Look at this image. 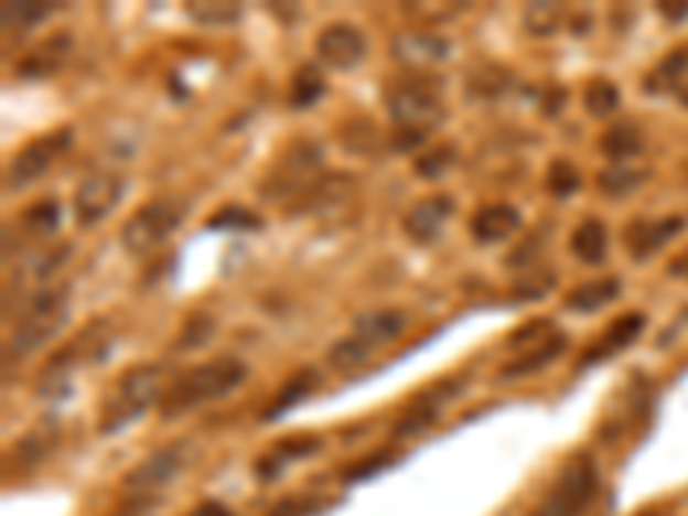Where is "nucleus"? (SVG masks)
<instances>
[{
    "label": "nucleus",
    "instance_id": "1",
    "mask_svg": "<svg viewBox=\"0 0 688 516\" xmlns=\"http://www.w3.org/2000/svg\"><path fill=\"white\" fill-rule=\"evenodd\" d=\"M248 379V365L241 358H214L207 365H196L169 386L162 399V420H176L196 407L214 404V399L235 393Z\"/></svg>",
    "mask_w": 688,
    "mask_h": 516
},
{
    "label": "nucleus",
    "instance_id": "2",
    "mask_svg": "<svg viewBox=\"0 0 688 516\" xmlns=\"http://www.w3.org/2000/svg\"><path fill=\"white\" fill-rule=\"evenodd\" d=\"M169 368L165 365H135L125 376L110 386L104 407H100V434H114L128 423H135L152 404L165 399L169 386Z\"/></svg>",
    "mask_w": 688,
    "mask_h": 516
},
{
    "label": "nucleus",
    "instance_id": "3",
    "mask_svg": "<svg viewBox=\"0 0 688 516\" xmlns=\"http://www.w3.org/2000/svg\"><path fill=\"white\" fill-rule=\"evenodd\" d=\"M69 321V290L66 286H49V290L35 293L24 307V318L21 324L14 327L8 348H4V358L8 362H18L24 355L39 352L42 344H49L55 334H60Z\"/></svg>",
    "mask_w": 688,
    "mask_h": 516
},
{
    "label": "nucleus",
    "instance_id": "4",
    "mask_svg": "<svg viewBox=\"0 0 688 516\" xmlns=\"http://www.w3.org/2000/svg\"><path fill=\"white\" fill-rule=\"evenodd\" d=\"M404 327H407V318L399 310H372V313H365V318L355 321L348 337H341L337 344H331V352H327L331 368H337V372L362 368L379 348H386V344H393L399 334H404Z\"/></svg>",
    "mask_w": 688,
    "mask_h": 516
},
{
    "label": "nucleus",
    "instance_id": "5",
    "mask_svg": "<svg viewBox=\"0 0 688 516\" xmlns=\"http://www.w3.org/2000/svg\"><path fill=\"white\" fill-rule=\"evenodd\" d=\"M190 204L180 196H155L149 204H141L121 232V241L131 255H149L162 241H169L180 232V224L186 221Z\"/></svg>",
    "mask_w": 688,
    "mask_h": 516
},
{
    "label": "nucleus",
    "instance_id": "6",
    "mask_svg": "<svg viewBox=\"0 0 688 516\" xmlns=\"http://www.w3.org/2000/svg\"><path fill=\"white\" fill-rule=\"evenodd\" d=\"M386 110L399 128L430 131L441 121V86L423 76H404L386 86Z\"/></svg>",
    "mask_w": 688,
    "mask_h": 516
},
{
    "label": "nucleus",
    "instance_id": "7",
    "mask_svg": "<svg viewBox=\"0 0 688 516\" xmlns=\"http://www.w3.org/2000/svg\"><path fill=\"white\" fill-rule=\"evenodd\" d=\"M324 149L321 141L300 138L290 149L282 152V159L269 169V176L262 183L266 200H282V196H300L307 186H313V176L321 172Z\"/></svg>",
    "mask_w": 688,
    "mask_h": 516
},
{
    "label": "nucleus",
    "instance_id": "8",
    "mask_svg": "<svg viewBox=\"0 0 688 516\" xmlns=\"http://www.w3.org/2000/svg\"><path fill=\"white\" fill-rule=\"evenodd\" d=\"M73 149V128H60L52 135H42L35 141H28V146L8 162V172H4V193H14V190H24L39 183L45 172L60 162L66 152Z\"/></svg>",
    "mask_w": 688,
    "mask_h": 516
},
{
    "label": "nucleus",
    "instance_id": "9",
    "mask_svg": "<svg viewBox=\"0 0 688 516\" xmlns=\"http://www.w3.org/2000/svg\"><path fill=\"white\" fill-rule=\"evenodd\" d=\"M599 490V472L592 458H576L548 490L534 516H582Z\"/></svg>",
    "mask_w": 688,
    "mask_h": 516
},
{
    "label": "nucleus",
    "instance_id": "10",
    "mask_svg": "<svg viewBox=\"0 0 688 516\" xmlns=\"http://www.w3.org/2000/svg\"><path fill=\"white\" fill-rule=\"evenodd\" d=\"M125 196V180L118 172H90L73 193V214L79 227H94L114 214Z\"/></svg>",
    "mask_w": 688,
    "mask_h": 516
},
{
    "label": "nucleus",
    "instance_id": "11",
    "mask_svg": "<svg viewBox=\"0 0 688 516\" xmlns=\"http://www.w3.org/2000/svg\"><path fill=\"white\" fill-rule=\"evenodd\" d=\"M190 458H193L190 441H172V444L159 448L155 454H149L141 465H135L125 485L131 493H155V490H162V485H169L172 479L183 475V469L190 465Z\"/></svg>",
    "mask_w": 688,
    "mask_h": 516
},
{
    "label": "nucleus",
    "instance_id": "12",
    "mask_svg": "<svg viewBox=\"0 0 688 516\" xmlns=\"http://www.w3.org/2000/svg\"><path fill=\"white\" fill-rule=\"evenodd\" d=\"M365 35L358 32L355 24H327L324 32L318 35V55L321 63L331 69H355L365 60Z\"/></svg>",
    "mask_w": 688,
    "mask_h": 516
},
{
    "label": "nucleus",
    "instance_id": "13",
    "mask_svg": "<svg viewBox=\"0 0 688 516\" xmlns=\"http://www.w3.org/2000/svg\"><path fill=\"white\" fill-rule=\"evenodd\" d=\"M454 214V200L448 193H438V196H427L420 200V204H413L404 217V232L410 241L417 245H430L441 232H444V224L451 221Z\"/></svg>",
    "mask_w": 688,
    "mask_h": 516
},
{
    "label": "nucleus",
    "instance_id": "14",
    "mask_svg": "<svg viewBox=\"0 0 688 516\" xmlns=\"http://www.w3.org/2000/svg\"><path fill=\"white\" fill-rule=\"evenodd\" d=\"M389 52L404 66H438L451 55V42L434 32H399L393 35Z\"/></svg>",
    "mask_w": 688,
    "mask_h": 516
},
{
    "label": "nucleus",
    "instance_id": "15",
    "mask_svg": "<svg viewBox=\"0 0 688 516\" xmlns=\"http://www.w3.org/2000/svg\"><path fill=\"white\" fill-rule=\"evenodd\" d=\"M685 232V221L681 217H665V221H634L626 227V245L634 251L637 262L651 258L654 251H662L675 235Z\"/></svg>",
    "mask_w": 688,
    "mask_h": 516
},
{
    "label": "nucleus",
    "instance_id": "16",
    "mask_svg": "<svg viewBox=\"0 0 688 516\" xmlns=\"http://www.w3.org/2000/svg\"><path fill=\"white\" fill-rule=\"evenodd\" d=\"M644 327H647V318H644V313H626V318H620L616 324L606 327V334L599 337L595 348H589V352L582 355L579 368H589V365H599L602 358L620 355L623 348H630V344H634V341L644 334Z\"/></svg>",
    "mask_w": 688,
    "mask_h": 516
},
{
    "label": "nucleus",
    "instance_id": "17",
    "mask_svg": "<svg viewBox=\"0 0 688 516\" xmlns=\"http://www.w3.org/2000/svg\"><path fill=\"white\" fill-rule=\"evenodd\" d=\"M472 238L482 245H496L506 241L513 232H520V211L509 204H490L472 214Z\"/></svg>",
    "mask_w": 688,
    "mask_h": 516
},
{
    "label": "nucleus",
    "instance_id": "18",
    "mask_svg": "<svg viewBox=\"0 0 688 516\" xmlns=\"http://www.w3.org/2000/svg\"><path fill=\"white\" fill-rule=\"evenodd\" d=\"M568 248H571V255L579 258V262L602 266V262H606V251H610V232H606V224L595 221V217L582 221L576 232H571Z\"/></svg>",
    "mask_w": 688,
    "mask_h": 516
},
{
    "label": "nucleus",
    "instance_id": "19",
    "mask_svg": "<svg viewBox=\"0 0 688 516\" xmlns=\"http://www.w3.org/2000/svg\"><path fill=\"white\" fill-rule=\"evenodd\" d=\"M69 255H73V245H55V248H45V251H32L18 266V279L14 282L18 286H39V290H49L45 279H52L55 269H60Z\"/></svg>",
    "mask_w": 688,
    "mask_h": 516
},
{
    "label": "nucleus",
    "instance_id": "20",
    "mask_svg": "<svg viewBox=\"0 0 688 516\" xmlns=\"http://www.w3.org/2000/svg\"><path fill=\"white\" fill-rule=\"evenodd\" d=\"M69 49H73V39H69V35H55V39H49L39 52L28 55V60L18 66V73H21V76H32V79L55 76V73H60V69L66 66Z\"/></svg>",
    "mask_w": 688,
    "mask_h": 516
},
{
    "label": "nucleus",
    "instance_id": "21",
    "mask_svg": "<svg viewBox=\"0 0 688 516\" xmlns=\"http://www.w3.org/2000/svg\"><path fill=\"white\" fill-rule=\"evenodd\" d=\"M620 293H623L620 279H613V276L592 279V282L576 286V290L565 297V307L571 313H592V310H602V307H610L613 300H620Z\"/></svg>",
    "mask_w": 688,
    "mask_h": 516
},
{
    "label": "nucleus",
    "instance_id": "22",
    "mask_svg": "<svg viewBox=\"0 0 688 516\" xmlns=\"http://www.w3.org/2000/svg\"><path fill=\"white\" fill-rule=\"evenodd\" d=\"M352 193V180L348 176H321L313 186H307L297 204V214H318L324 207H337L341 200H348Z\"/></svg>",
    "mask_w": 688,
    "mask_h": 516
},
{
    "label": "nucleus",
    "instance_id": "23",
    "mask_svg": "<svg viewBox=\"0 0 688 516\" xmlns=\"http://www.w3.org/2000/svg\"><path fill=\"white\" fill-rule=\"evenodd\" d=\"M568 348V341L561 334H551V337H544L537 348L524 358H516L509 362L506 368H499V379H520V376H530V372H540V368H548L551 362H558Z\"/></svg>",
    "mask_w": 688,
    "mask_h": 516
},
{
    "label": "nucleus",
    "instance_id": "24",
    "mask_svg": "<svg viewBox=\"0 0 688 516\" xmlns=\"http://www.w3.org/2000/svg\"><path fill=\"white\" fill-rule=\"evenodd\" d=\"M321 386V376H318V368H300L297 372V376L290 379V383H286L282 389H279V396L272 399V404H269V410H266V417L262 420H279L286 410H293V407H300L303 404V399L313 393V389H318Z\"/></svg>",
    "mask_w": 688,
    "mask_h": 516
},
{
    "label": "nucleus",
    "instance_id": "25",
    "mask_svg": "<svg viewBox=\"0 0 688 516\" xmlns=\"http://www.w3.org/2000/svg\"><path fill=\"white\" fill-rule=\"evenodd\" d=\"M685 73H688V45H678L675 52L665 55L662 66L651 73V79H644V90L647 94H662V90H671V86H678V90H681Z\"/></svg>",
    "mask_w": 688,
    "mask_h": 516
},
{
    "label": "nucleus",
    "instance_id": "26",
    "mask_svg": "<svg viewBox=\"0 0 688 516\" xmlns=\"http://www.w3.org/2000/svg\"><path fill=\"white\" fill-rule=\"evenodd\" d=\"M60 4H35V0H11L4 4V28L8 32H24V28L42 24L49 14H55Z\"/></svg>",
    "mask_w": 688,
    "mask_h": 516
},
{
    "label": "nucleus",
    "instance_id": "27",
    "mask_svg": "<svg viewBox=\"0 0 688 516\" xmlns=\"http://www.w3.org/2000/svg\"><path fill=\"white\" fill-rule=\"evenodd\" d=\"M599 149L606 152L610 159L623 162V159L637 155L644 149V135L634 125H616V128H610L606 135H602V146Z\"/></svg>",
    "mask_w": 688,
    "mask_h": 516
},
{
    "label": "nucleus",
    "instance_id": "28",
    "mask_svg": "<svg viewBox=\"0 0 688 516\" xmlns=\"http://www.w3.org/2000/svg\"><path fill=\"white\" fill-rule=\"evenodd\" d=\"M620 86L610 83V79H592L585 86V110L592 114V118H613V114L620 110Z\"/></svg>",
    "mask_w": 688,
    "mask_h": 516
},
{
    "label": "nucleus",
    "instance_id": "29",
    "mask_svg": "<svg viewBox=\"0 0 688 516\" xmlns=\"http://www.w3.org/2000/svg\"><path fill=\"white\" fill-rule=\"evenodd\" d=\"M647 180V172L641 169H626V165H610V169H602L599 172V190L606 193V196H630L641 183Z\"/></svg>",
    "mask_w": 688,
    "mask_h": 516
},
{
    "label": "nucleus",
    "instance_id": "30",
    "mask_svg": "<svg viewBox=\"0 0 688 516\" xmlns=\"http://www.w3.org/2000/svg\"><path fill=\"white\" fill-rule=\"evenodd\" d=\"M513 83V76L506 73V69H499V66H493V63H485V66H479V69H472V76H469V94L472 97H499V94H506V86Z\"/></svg>",
    "mask_w": 688,
    "mask_h": 516
},
{
    "label": "nucleus",
    "instance_id": "31",
    "mask_svg": "<svg viewBox=\"0 0 688 516\" xmlns=\"http://www.w3.org/2000/svg\"><path fill=\"white\" fill-rule=\"evenodd\" d=\"M324 97V76L318 73V66H303L297 69L293 83H290V104L293 107H310Z\"/></svg>",
    "mask_w": 688,
    "mask_h": 516
},
{
    "label": "nucleus",
    "instance_id": "32",
    "mask_svg": "<svg viewBox=\"0 0 688 516\" xmlns=\"http://www.w3.org/2000/svg\"><path fill=\"white\" fill-rule=\"evenodd\" d=\"M52 441H55V430H49V434H42V430H35V434H28V438L14 448L8 469H35V465L42 462V458L49 454Z\"/></svg>",
    "mask_w": 688,
    "mask_h": 516
},
{
    "label": "nucleus",
    "instance_id": "33",
    "mask_svg": "<svg viewBox=\"0 0 688 516\" xmlns=\"http://www.w3.org/2000/svg\"><path fill=\"white\" fill-rule=\"evenodd\" d=\"M28 235H35V238H42V235H52L55 227H60V204H55V200H42V204H32L24 214H21V221H18Z\"/></svg>",
    "mask_w": 688,
    "mask_h": 516
},
{
    "label": "nucleus",
    "instance_id": "34",
    "mask_svg": "<svg viewBox=\"0 0 688 516\" xmlns=\"http://www.w3.org/2000/svg\"><path fill=\"white\" fill-rule=\"evenodd\" d=\"M582 186V176H579V169L565 162V159H555L551 169H548V193L558 196V200H568L571 193H579Z\"/></svg>",
    "mask_w": 688,
    "mask_h": 516
},
{
    "label": "nucleus",
    "instance_id": "35",
    "mask_svg": "<svg viewBox=\"0 0 688 516\" xmlns=\"http://www.w3.org/2000/svg\"><path fill=\"white\" fill-rule=\"evenodd\" d=\"M561 21H565L561 4H530L524 14V24L530 28V35H555Z\"/></svg>",
    "mask_w": 688,
    "mask_h": 516
},
{
    "label": "nucleus",
    "instance_id": "36",
    "mask_svg": "<svg viewBox=\"0 0 688 516\" xmlns=\"http://www.w3.org/2000/svg\"><path fill=\"white\" fill-rule=\"evenodd\" d=\"M186 14L196 21V24H211V28H221V24H235L241 18V8L238 4H186Z\"/></svg>",
    "mask_w": 688,
    "mask_h": 516
},
{
    "label": "nucleus",
    "instance_id": "37",
    "mask_svg": "<svg viewBox=\"0 0 688 516\" xmlns=\"http://www.w3.org/2000/svg\"><path fill=\"white\" fill-rule=\"evenodd\" d=\"M454 149L451 146H434L427 149L420 159H417V176L420 180H441L448 169H454Z\"/></svg>",
    "mask_w": 688,
    "mask_h": 516
},
{
    "label": "nucleus",
    "instance_id": "38",
    "mask_svg": "<svg viewBox=\"0 0 688 516\" xmlns=\"http://www.w3.org/2000/svg\"><path fill=\"white\" fill-rule=\"evenodd\" d=\"M262 224L258 221L251 211H245V207H224V211H217L211 221H207V227L211 232H255V227Z\"/></svg>",
    "mask_w": 688,
    "mask_h": 516
},
{
    "label": "nucleus",
    "instance_id": "39",
    "mask_svg": "<svg viewBox=\"0 0 688 516\" xmlns=\"http://www.w3.org/2000/svg\"><path fill=\"white\" fill-rule=\"evenodd\" d=\"M211 331H214V321L211 318H193L180 337V348H196V344L211 341Z\"/></svg>",
    "mask_w": 688,
    "mask_h": 516
},
{
    "label": "nucleus",
    "instance_id": "40",
    "mask_svg": "<svg viewBox=\"0 0 688 516\" xmlns=\"http://www.w3.org/2000/svg\"><path fill=\"white\" fill-rule=\"evenodd\" d=\"M393 462V454H376V458H368V462H358L355 469H348V482H362V479H368V475H376L379 469H386Z\"/></svg>",
    "mask_w": 688,
    "mask_h": 516
},
{
    "label": "nucleus",
    "instance_id": "41",
    "mask_svg": "<svg viewBox=\"0 0 688 516\" xmlns=\"http://www.w3.org/2000/svg\"><path fill=\"white\" fill-rule=\"evenodd\" d=\"M540 331H551V321H530V324H524L520 331H516V334L509 337V348H520V344L530 341L534 334H537V337H548V334H540Z\"/></svg>",
    "mask_w": 688,
    "mask_h": 516
},
{
    "label": "nucleus",
    "instance_id": "42",
    "mask_svg": "<svg viewBox=\"0 0 688 516\" xmlns=\"http://www.w3.org/2000/svg\"><path fill=\"white\" fill-rule=\"evenodd\" d=\"M420 141H427V131H413V128H399V135H396V141H393V149L396 152H410V149H417Z\"/></svg>",
    "mask_w": 688,
    "mask_h": 516
},
{
    "label": "nucleus",
    "instance_id": "43",
    "mask_svg": "<svg viewBox=\"0 0 688 516\" xmlns=\"http://www.w3.org/2000/svg\"><path fill=\"white\" fill-rule=\"evenodd\" d=\"M551 286H555V276H544L540 282H524L520 290H516V297H524V300H534V297H537V300H540L544 293L551 290Z\"/></svg>",
    "mask_w": 688,
    "mask_h": 516
},
{
    "label": "nucleus",
    "instance_id": "44",
    "mask_svg": "<svg viewBox=\"0 0 688 516\" xmlns=\"http://www.w3.org/2000/svg\"><path fill=\"white\" fill-rule=\"evenodd\" d=\"M657 11H662L668 21H685L688 18V0H681V4H657Z\"/></svg>",
    "mask_w": 688,
    "mask_h": 516
},
{
    "label": "nucleus",
    "instance_id": "45",
    "mask_svg": "<svg viewBox=\"0 0 688 516\" xmlns=\"http://www.w3.org/2000/svg\"><path fill=\"white\" fill-rule=\"evenodd\" d=\"M307 513H310V506H307V503H297V499H293V503H282V506H279V509H276L272 516H307Z\"/></svg>",
    "mask_w": 688,
    "mask_h": 516
},
{
    "label": "nucleus",
    "instance_id": "46",
    "mask_svg": "<svg viewBox=\"0 0 688 516\" xmlns=\"http://www.w3.org/2000/svg\"><path fill=\"white\" fill-rule=\"evenodd\" d=\"M668 272H671V276H688V251H685L681 258H675V262L668 266Z\"/></svg>",
    "mask_w": 688,
    "mask_h": 516
},
{
    "label": "nucleus",
    "instance_id": "47",
    "mask_svg": "<svg viewBox=\"0 0 688 516\" xmlns=\"http://www.w3.org/2000/svg\"><path fill=\"white\" fill-rule=\"evenodd\" d=\"M678 100H681V104L688 107V86H681V90H678Z\"/></svg>",
    "mask_w": 688,
    "mask_h": 516
}]
</instances>
